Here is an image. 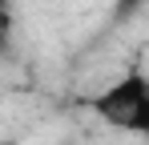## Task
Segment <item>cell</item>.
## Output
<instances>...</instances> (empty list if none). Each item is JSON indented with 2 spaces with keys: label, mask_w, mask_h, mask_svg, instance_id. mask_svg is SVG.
I'll list each match as a JSON object with an SVG mask.
<instances>
[{
  "label": "cell",
  "mask_w": 149,
  "mask_h": 145,
  "mask_svg": "<svg viewBox=\"0 0 149 145\" xmlns=\"http://www.w3.org/2000/svg\"><path fill=\"white\" fill-rule=\"evenodd\" d=\"M89 109H93L105 125H113L117 133L145 137L149 133V77L141 69L121 72V77L109 81L101 93L89 97Z\"/></svg>",
  "instance_id": "6da1fadb"
},
{
  "label": "cell",
  "mask_w": 149,
  "mask_h": 145,
  "mask_svg": "<svg viewBox=\"0 0 149 145\" xmlns=\"http://www.w3.org/2000/svg\"><path fill=\"white\" fill-rule=\"evenodd\" d=\"M8 45H12V24L0 20V56H8Z\"/></svg>",
  "instance_id": "7a4b0ae2"
}]
</instances>
